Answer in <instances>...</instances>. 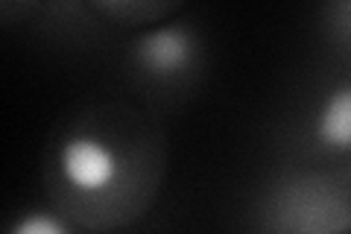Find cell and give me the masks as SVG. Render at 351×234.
<instances>
[{
  "instance_id": "cell-6",
  "label": "cell",
  "mask_w": 351,
  "mask_h": 234,
  "mask_svg": "<svg viewBox=\"0 0 351 234\" xmlns=\"http://www.w3.org/2000/svg\"><path fill=\"white\" fill-rule=\"evenodd\" d=\"M322 15H325V30L331 41L339 44L343 50H351V0L325 6Z\"/></svg>"
},
{
  "instance_id": "cell-7",
  "label": "cell",
  "mask_w": 351,
  "mask_h": 234,
  "mask_svg": "<svg viewBox=\"0 0 351 234\" xmlns=\"http://www.w3.org/2000/svg\"><path fill=\"white\" fill-rule=\"evenodd\" d=\"M348 234H351V231H348Z\"/></svg>"
},
{
  "instance_id": "cell-1",
  "label": "cell",
  "mask_w": 351,
  "mask_h": 234,
  "mask_svg": "<svg viewBox=\"0 0 351 234\" xmlns=\"http://www.w3.org/2000/svg\"><path fill=\"white\" fill-rule=\"evenodd\" d=\"M158 176V138L117 115L76 120L53 150L47 179L64 214L85 229L112 231L144 214Z\"/></svg>"
},
{
  "instance_id": "cell-2",
  "label": "cell",
  "mask_w": 351,
  "mask_h": 234,
  "mask_svg": "<svg viewBox=\"0 0 351 234\" xmlns=\"http://www.w3.org/2000/svg\"><path fill=\"white\" fill-rule=\"evenodd\" d=\"M263 234H348L351 196L322 173L281 179L263 202Z\"/></svg>"
},
{
  "instance_id": "cell-5",
  "label": "cell",
  "mask_w": 351,
  "mask_h": 234,
  "mask_svg": "<svg viewBox=\"0 0 351 234\" xmlns=\"http://www.w3.org/2000/svg\"><path fill=\"white\" fill-rule=\"evenodd\" d=\"M9 234H71V229L62 217L50 214V211H27L12 222Z\"/></svg>"
},
{
  "instance_id": "cell-3",
  "label": "cell",
  "mask_w": 351,
  "mask_h": 234,
  "mask_svg": "<svg viewBox=\"0 0 351 234\" xmlns=\"http://www.w3.org/2000/svg\"><path fill=\"white\" fill-rule=\"evenodd\" d=\"M199 38L184 24L149 27L132 41L129 56L135 71L149 82H182L199 65Z\"/></svg>"
},
{
  "instance_id": "cell-4",
  "label": "cell",
  "mask_w": 351,
  "mask_h": 234,
  "mask_svg": "<svg viewBox=\"0 0 351 234\" xmlns=\"http://www.w3.org/2000/svg\"><path fill=\"white\" fill-rule=\"evenodd\" d=\"M311 138L331 155L351 152V80L328 88L311 120Z\"/></svg>"
}]
</instances>
